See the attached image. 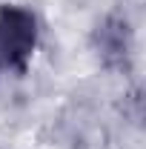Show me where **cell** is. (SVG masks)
<instances>
[{"label": "cell", "instance_id": "6da1fadb", "mask_svg": "<svg viewBox=\"0 0 146 149\" xmlns=\"http://www.w3.org/2000/svg\"><path fill=\"white\" fill-rule=\"evenodd\" d=\"M37 43V20L23 6H0V66L26 72Z\"/></svg>", "mask_w": 146, "mask_h": 149}, {"label": "cell", "instance_id": "7a4b0ae2", "mask_svg": "<svg viewBox=\"0 0 146 149\" xmlns=\"http://www.w3.org/2000/svg\"><path fill=\"white\" fill-rule=\"evenodd\" d=\"M97 49L103 60L109 66H123V60L129 57V49H132V37H129V26L123 17L112 15L106 17L100 26H97Z\"/></svg>", "mask_w": 146, "mask_h": 149}]
</instances>
